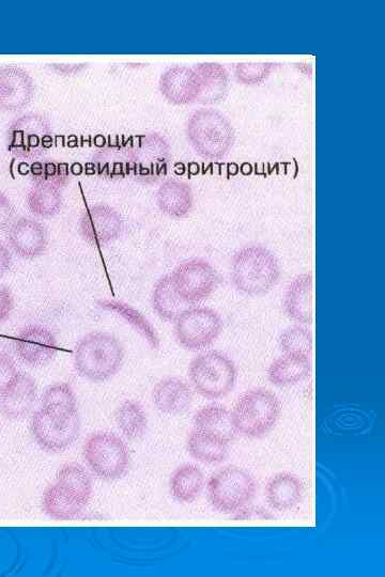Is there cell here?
I'll use <instances>...</instances> for the list:
<instances>
[{
    "instance_id": "obj_1",
    "label": "cell",
    "mask_w": 385,
    "mask_h": 577,
    "mask_svg": "<svg viewBox=\"0 0 385 577\" xmlns=\"http://www.w3.org/2000/svg\"><path fill=\"white\" fill-rule=\"evenodd\" d=\"M279 259L261 245L245 246L230 263V279L243 294L257 296L270 292L280 282Z\"/></svg>"
},
{
    "instance_id": "obj_2",
    "label": "cell",
    "mask_w": 385,
    "mask_h": 577,
    "mask_svg": "<svg viewBox=\"0 0 385 577\" xmlns=\"http://www.w3.org/2000/svg\"><path fill=\"white\" fill-rule=\"evenodd\" d=\"M125 356V347L116 336L92 332L77 343L73 365L81 377L99 383L116 376L125 362Z\"/></svg>"
},
{
    "instance_id": "obj_3",
    "label": "cell",
    "mask_w": 385,
    "mask_h": 577,
    "mask_svg": "<svg viewBox=\"0 0 385 577\" xmlns=\"http://www.w3.org/2000/svg\"><path fill=\"white\" fill-rule=\"evenodd\" d=\"M282 413V403L267 388H255L242 394L233 409V423L238 434L259 439L276 425Z\"/></svg>"
},
{
    "instance_id": "obj_4",
    "label": "cell",
    "mask_w": 385,
    "mask_h": 577,
    "mask_svg": "<svg viewBox=\"0 0 385 577\" xmlns=\"http://www.w3.org/2000/svg\"><path fill=\"white\" fill-rule=\"evenodd\" d=\"M189 377L198 395L209 400H217L233 391L238 370L226 354L208 351L199 354L191 362Z\"/></svg>"
},
{
    "instance_id": "obj_5",
    "label": "cell",
    "mask_w": 385,
    "mask_h": 577,
    "mask_svg": "<svg viewBox=\"0 0 385 577\" xmlns=\"http://www.w3.org/2000/svg\"><path fill=\"white\" fill-rule=\"evenodd\" d=\"M188 137L200 157L220 160L234 144L229 121L213 109H199L188 121Z\"/></svg>"
},
{
    "instance_id": "obj_6",
    "label": "cell",
    "mask_w": 385,
    "mask_h": 577,
    "mask_svg": "<svg viewBox=\"0 0 385 577\" xmlns=\"http://www.w3.org/2000/svg\"><path fill=\"white\" fill-rule=\"evenodd\" d=\"M257 491L253 476L238 466H227L208 482L211 505L225 514H236L252 503Z\"/></svg>"
},
{
    "instance_id": "obj_7",
    "label": "cell",
    "mask_w": 385,
    "mask_h": 577,
    "mask_svg": "<svg viewBox=\"0 0 385 577\" xmlns=\"http://www.w3.org/2000/svg\"><path fill=\"white\" fill-rule=\"evenodd\" d=\"M83 454L90 471L103 480L119 479L129 470V448L113 433L91 434L85 442Z\"/></svg>"
},
{
    "instance_id": "obj_8",
    "label": "cell",
    "mask_w": 385,
    "mask_h": 577,
    "mask_svg": "<svg viewBox=\"0 0 385 577\" xmlns=\"http://www.w3.org/2000/svg\"><path fill=\"white\" fill-rule=\"evenodd\" d=\"M179 345L189 351L209 348L223 332V319L208 307H190L174 322Z\"/></svg>"
},
{
    "instance_id": "obj_9",
    "label": "cell",
    "mask_w": 385,
    "mask_h": 577,
    "mask_svg": "<svg viewBox=\"0 0 385 577\" xmlns=\"http://www.w3.org/2000/svg\"><path fill=\"white\" fill-rule=\"evenodd\" d=\"M30 431L42 449L63 452L79 439L80 415L57 413L41 408L30 420Z\"/></svg>"
},
{
    "instance_id": "obj_10",
    "label": "cell",
    "mask_w": 385,
    "mask_h": 577,
    "mask_svg": "<svg viewBox=\"0 0 385 577\" xmlns=\"http://www.w3.org/2000/svg\"><path fill=\"white\" fill-rule=\"evenodd\" d=\"M169 275L180 298L191 306L208 300L221 282L218 270L204 259L183 261Z\"/></svg>"
},
{
    "instance_id": "obj_11",
    "label": "cell",
    "mask_w": 385,
    "mask_h": 577,
    "mask_svg": "<svg viewBox=\"0 0 385 577\" xmlns=\"http://www.w3.org/2000/svg\"><path fill=\"white\" fill-rule=\"evenodd\" d=\"M8 135L9 151L21 159L37 158L52 145L51 124L38 114L15 119L10 124Z\"/></svg>"
},
{
    "instance_id": "obj_12",
    "label": "cell",
    "mask_w": 385,
    "mask_h": 577,
    "mask_svg": "<svg viewBox=\"0 0 385 577\" xmlns=\"http://www.w3.org/2000/svg\"><path fill=\"white\" fill-rule=\"evenodd\" d=\"M14 346L20 360L30 367L49 364L57 354L54 333L42 325L25 326L15 338Z\"/></svg>"
},
{
    "instance_id": "obj_13",
    "label": "cell",
    "mask_w": 385,
    "mask_h": 577,
    "mask_svg": "<svg viewBox=\"0 0 385 577\" xmlns=\"http://www.w3.org/2000/svg\"><path fill=\"white\" fill-rule=\"evenodd\" d=\"M80 231L83 239L91 245L110 244L122 235L123 220L118 211L110 206H91L81 217Z\"/></svg>"
},
{
    "instance_id": "obj_14",
    "label": "cell",
    "mask_w": 385,
    "mask_h": 577,
    "mask_svg": "<svg viewBox=\"0 0 385 577\" xmlns=\"http://www.w3.org/2000/svg\"><path fill=\"white\" fill-rule=\"evenodd\" d=\"M35 82L30 74L17 66L0 69V111L19 112L32 103Z\"/></svg>"
},
{
    "instance_id": "obj_15",
    "label": "cell",
    "mask_w": 385,
    "mask_h": 577,
    "mask_svg": "<svg viewBox=\"0 0 385 577\" xmlns=\"http://www.w3.org/2000/svg\"><path fill=\"white\" fill-rule=\"evenodd\" d=\"M129 155L138 176L154 178L165 168L168 147L158 135H141L132 139Z\"/></svg>"
},
{
    "instance_id": "obj_16",
    "label": "cell",
    "mask_w": 385,
    "mask_h": 577,
    "mask_svg": "<svg viewBox=\"0 0 385 577\" xmlns=\"http://www.w3.org/2000/svg\"><path fill=\"white\" fill-rule=\"evenodd\" d=\"M7 237L12 251L23 259L41 257L49 247L48 231L33 218L22 217L14 221Z\"/></svg>"
},
{
    "instance_id": "obj_17",
    "label": "cell",
    "mask_w": 385,
    "mask_h": 577,
    "mask_svg": "<svg viewBox=\"0 0 385 577\" xmlns=\"http://www.w3.org/2000/svg\"><path fill=\"white\" fill-rule=\"evenodd\" d=\"M38 387L29 374L19 372L0 395V413L10 420L27 417L33 411Z\"/></svg>"
},
{
    "instance_id": "obj_18",
    "label": "cell",
    "mask_w": 385,
    "mask_h": 577,
    "mask_svg": "<svg viewBox=\"0 0 385 577\" xmlns=\"http://www.w3.org/2000/svg\"><path fill=\"white\" fill-rule=\"evenodd\" d=\"M287 317L300 325H310L314 320V278L312 273L296 276L284 294Z\"/></svg>"
},
{
    "instance_id": "obj_19",
    "label": "cell",
    "mask_w": 385,
    "mask_h": 577,
    "mask_svg": "<svg viewBox=\"0 0 385 577\" xmlns=\"http://www.w3.org/2000/svg\"><path fill=\"white\" fill-rule=\"evenodd\" d=\"M152 401L164 414L179 415L187 412L193 403L190 384L179 378H166L154 386Z\"/></svg>"
},
{
    "instance_id": "obj_20",
    "label": "cell",
    "mask_w": 385,
    "mask_h": 577,
    "mask_svg": "<svg viewBox=\"0 0 385 577\" xmlns=\"http://www.w3.org/2000/svg\"><path fill=\"white\" fill-rule=\"evenodd\" d=\"M162 95L175 104H189L197 101L199 85L194 69L176 67L166 71L160 81Z\"/></svg>"
},
{
    "instance_id": "obj_21",
    "label": "cell",
    "mask_w": 385,
    "mask_h": 577,
    "mask_svg": "<svg viewBox=\"0 0 385 577\" xmlns=\"http://www.w3.org/2000/svg\"><path fill=\"white\" fill-rule=\"evenodd\" d=\"M303 493L302 481L290 473L275 475L266 487L267 501L276 511L294 510L301 504Z\"/></svg>"
},
{
    "instance_id": "obj_22",
    "label": "cell",
    "mask_w": 385,
    "mask_h": 577,
    "mask_svg": "<svg viewBox=\"0 0 385 577\" xmlns=\"http://www.w3.org/2000/svg\"><path fill=\"white\" fill-rule=\"evenodd\" d=\"M42 507L50 518L67 521L79 518L87 505L79 497L54 482L43 493Z\"/></svg>"
},
{
    "instance_id": "obj_23",
    "label": "cell",
    "mask_w": 385,
    "mask_h": 577,
    "mask_svg": "<svg viewBox=\"0 0 385 577\" xmlns=\"http://www.w3.org/2000/svg\"><path fill=\"white\" fill-rule=\"evenodd\" d=\"M159 209L167 216L174 218L187 217L194 206L191 186L177 180L164 182L157 193Z\"/></svg>"
},
{
    "instance_id": "obj_24",
    "label": "cell",
    "mask_w": 385,
    "mask_h": 577,
    "mask_svg": "<svg viewBox=\"0 0 385 577\" xmlns=\"http://www.w3.org/2000/svg\"><path fill=\"white\" fill-rule=\"evenodd\" d=\"M151 305L158 317L168 323H174L184 311L191 307L176 292L171 275L161 277L154 285Z\"/></svg>"
},
{
    "instance_id": "obj_25",
    "label": "cell",
    "mask_w": 385,
    "mask_h": 577,
    "mask_svg": "<svg viewBox=\"0 0 385 577\" xmlns=\"http://www.w3.org/2000/svg\"><path fill=\"white\" fill-rule=\"evenodd\" d=\"M311 369L310 357L284 354L269 367L268 379L274 386L288 387L303 381Z\"/></svg>"
},
{
    "instance_id": "obj_26",
    "label": "cell",
    "mask_w": 385,
    "mask_h": 577,
    "mask_svg": "<svg viewBox=\"0 0 385 577\" xmlns=\"http://www.w3.org/2000/svg\"><path fill=\"white\" fill-rule=\"evenodd\" d=\"M193 423L195 429L217 434L229 444L235 440L238 434L231 411L221 404H209L200 409L194 415Z\"/></svg>"
},
{
    "instance_id": "obj_27",
    "label": "cell",
    "mask_w": 385,
    "mask_h": 577,
    "mask_svg": "<svg viewBox=\"0 0 385 577\" xmlns=\"http://www.w3.org/2000/svg\"><path fill=\"white\" fill-rule=\"evenodd\" d=\"M229 443L221 436L195 429L189 436L190 455L203 463L218 464L227 457Z\"/></svg>"
},
{
    "instance_id": "obj_28",
    "label": "cell",
    "mask_w": 385,
    "mask_h": 577,
    "mask_svg": "<svg viewBox=\"0 0 385 577\" xmlns=\"http://www.w3.org/2000/svg\"><path fill=\"white\" fill-rule=\"evenodd\" d=\"M97 305L100 309L110 311V313L116 314L125 320L138 334H141L147 340L148 345L153 350L160 349L161 343L156 329L140 311L127 303L113 300H101Z\"/></svg>"
},
{
    "instance_id": "obj_29",
    "label": "cell",
    "mask_w": 385,
    "mask_h": 577,
    "mask_svg": "<svg viewBox=\"0 0 385 577\" xmlns=\"http://www.w3.org/2000/svg\"><path fill=\"white\" fill-rule=\"evenodd\" d=\"M205 486V477L199 467L184 464L171 478V492L178 502L191 504L196 501Z\"/></svg>"
},
{
    "instance_id": "obj_30",
    "label": "cell",
    "mask_w": 385,
    "mask_h": 577,
    "mask_svg": "<svg viewBox=\"0 0 385 577\" xmlns=\"http://www.w3.org/2000/svg\"><path fill=\"white\" fill-rule=\"evenodd\" d=\"M27 205L39 217H53L63 208V194L57 185L38 180L27 194Z\"/></svg>"
},
{
    "instance_id": "obj_31",
    "label": "cell",
    "mask_w": 385,
    "mask_h": 577,
    "mask_svg": "<svg viewBox=\"0 0 385 577\" xmlns=\"http://www.w3.org/2000/svg\"><path fill=\"white\" fill-rule=\"evenodd\" d=\"M117 427L130 440L141 439L147 431V414L140 402L126 400L116 410Z\"/></svg>"
},
{
    "instance_id": "obj_32",
    "label": "cell",
    "mask_w": 385,
    "mask_h": 577,
    "mask_svg": "<svg viewBox=\"0 0 385 577\" xmlns=\"http://www.w3.org/2000/svg\"><path fill=\"white\" fill-rule=\"evenodd\" d=\"M55 482L79 497L87 506L90 503L94 489L90 476L82 465L77 463L64 465L58 471Z\"/></svg>"
},
{
    "instance_id": "obj_33",
    "label": "cell",
    "mask_w": 385,
    "mask_h": 577,
    "mask_svg": "<svg viewBox=\"0 0 385 577\" xmlns=\"http://www.w3.org/2000/svg\"><path fill=\"white\" fill-rule=\"evenodd\" d=\"M198 77V102H209L217 99L226 86V74L218 65L205 64L196 69Z\"/></svg>"
},
{
    "instance_id": "obj_34",
    "label": "cell",
    "mask_w": 385,
    "mask_h": 577,
    "mask_svg": "<svg viewBox=\"0 0 385 577\" xmlns=\"http://www.w3.org/2000/svg\"><path fill=\"white\" fill-rule=\"evenodd\" d=\"M42 408L57 413L77 414V399L68 383H56L45 389L41 399Z\"/></svg>"
},
{
    "instance_id": "obj_35",
    "label": "cell",
    "mask_w": 385,
    "mask_h": 577,
    "mask_svg": "<svg viewBox=\"0 0 385 577\" xmlns=\"http://www.w3.org/2000/svg\"><path fill=\"white\" fill-rule=\"evenodd\" d=\"M281 351L285 355L311 357L313 352V335L304 325L289 327L279 339Z\"/></svg>"
},
{
    "instance_id": "obj_36",
    "label": "cell",
    "mask_w": 385,
    "mask_h": 577,
    "mask_svg": "<svg viewBox=\"0 0 385 577\" xmlns=\"http://www.w3.org/2000/svg\"><path fill=\"white\" fill-rule=\"evenodd\" d=\"M33 173L36 181L50 182L58 187H64L69 182V165L65 163H45L44 165L35 164Z\"/></svg>"
},
{
    "instance_id": "obj_37",
    "label": "cell",
    "mask_w": 385,
    "mask_h": 577,
    "mask_svg": "<svg viewBox=\"0 0 385 577\" xmlns=\"http://www.w3.org/2000/svg\"><path fill=\"white\" fill-rule=\"evenodd\" d=\"M18 373L12 357L6 352L0 351V395L4 393Z\"/></svg>"
},
{
    "instance_id": "obj_38",
    "label": "cell",
    "mask_w": 385,
    "mask_h": 577,
    "mask_svg": "<svg viewBox=\"0 0 385 577\" xmlns=\"http://www.w3.org/2000/svg\"><path fill=\"white\" fill-rule=\"evenodd\" d=\"M268 65H243L238 68L239 80H243L245 77V83L259 82V77L264 79L267 76Z\"/></svg>"
},
{
    "instance_id": "obj_39",
    "label": "cell",
    "mask_w": 385,
    "mask_h": 577,
    "mask_svg": "<svg viewBox=\"0 0 385 577\" xmlns=\"http://www.w3.org/2000/svg\"><path fill=\"white\" fill-rule=\"evenodd\" d=\"M15 208L9 197L0 192V231L10 228L14 222Z\"/></svg>"
},
{
    "instance_id": "obj_40",
    "label": "cell",
    "mask_w": 385,
    "mask_h": 577,
    "mask_svg": "<svg viewBox=\"0 0 385 577\" xmlns=\"http://www.w3.org/2000/svg\"><path fill=\"white\" fill-rule=\"evenodd\" d=\"M14 309V296L8 287L0 286V324L6 323Z\"/></svg>"
},
{
    "instance_id": "obj_41",
    "label": "cell",
    "mask_w": 385,
    "mask_h": 577,
    "mask_svg": "<svg viewBox=\"0 0 385 577\" xmlns=\"http://www.w3.org/2000/svg\"><path fill=\"white\" fill-rule=\"evenodd\" d=\"M234 518L236 520H268L272 519L273 516L265 509L245 507L234 514Z\"/></svg>"
},
{
    "instance_id": "obj_42",
    "label": "cell",
    "mask_w": 385,
    "mask_h": 577,
    "mask_svg": "<svg viewBox=\"0 0 385 577\" xmlns=\"http://www.w3.org/2000/svg\"><path fill=\"white\" fill-rule=\"evenodd\" d=\"M12 264L13 260L9 248L0 242V277L11 270Z\"/></svg>"
}]
</instances>
